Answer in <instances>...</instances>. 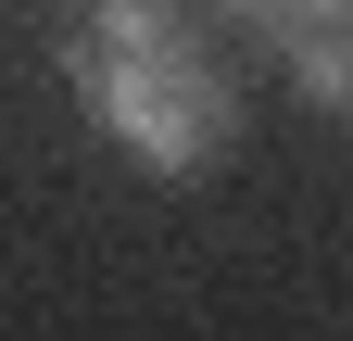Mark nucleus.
Returning a JSON list of instances; mask_svg holds the SVG:
<instances>
[{"label":"nucleus","instance_id":"f257e3e1","mask_svg":"<svg viewBox=\"0 0 353 341\" xmlns=\"http://www.w3.org/2000/svg\"><path fill=\"white\" fill-rule=\"evenodd\" d=\"M63 76H76L88 126H101L126 164H152V177H202V164H228V139H240L228 64H214L202 26L164 13V0H101V13L76 26Z\"/></svg>","mask_w":353,"mask_h":341},{"label":"nucleus","instance_id":"f03ea898","mask_svg":"<svg viewBox=\"0 0 353 341\" xmlns=\"http://www.w3.org/2000/svg\"><path fill=\"white\" fill-rule=\"evenodd\" d=\"M278 51H290V76H303V101H316V114H341V101H353V64H341V26H316V38H278Z\"/></svg>","mask_w":353,"mask_h":341},{"label":"nucleus","instance_id":"7ed1b4c3","mask_svg":"<svg viewBox=\"0 0 353 341\" xmlns=\"http://www.w3.org/2000/svg\"><path fill=\"white\" fill-rule=\"evenodd\" d=\"M240 26H265V38H316V26H341V0H240Z\"/></svg>","mask_w":353,"mask_h":341}]
</instances>
